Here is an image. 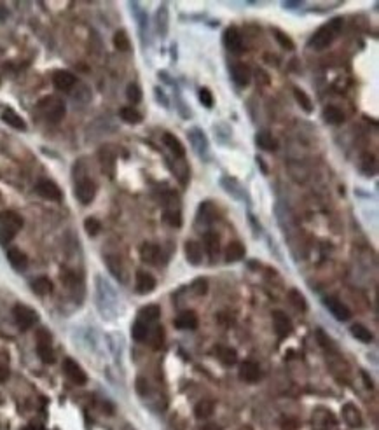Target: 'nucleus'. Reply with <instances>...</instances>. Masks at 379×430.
<instances>
[{"label": "nucleus", "instance_id": "nucleus-7", "mask_svg": "<svg viewBox=\"0 0 379 430\" xmlns=\"http://www.w3.org/2000/svg\"><path fill=\"white\" fill-rule=\"evenodd\" d=\"M325 306H327V310L330 311L339 322H348L350 318H352V310H350L344 303L336 299V297H327V299H325Z\"/></svg>", "mask_w": 379, "mask_h": 430}, {"label": "nucleus", "instance_id": "nucleus-3", "mask_svg": "<svg viewBox=\"0 0 379 430\" xmlns=\"http://www.w3.org/2000/svg\"><path fill=\"white\" fill-rule=\"evenodd\" d=\"M38 109L42 110L44 117L51 123H60L65 117V104L60 98H46L38 104Z\"/></svg>", "mask_w": 379, "mask_h": 430}, {"label": "nucleus", "instance_id": "nucleus-57", "mask_svg": "<svg viewBox=\"0 0 379 430\" xmlns=\"http://www.w3.org/2000/svg\"><path fill=\"white\" fill-rule=\"evenodd\" d=\"M204 430H220L217 427V425H206V427H204Z\"/></svg>", "mask_w": 379, "mask_h": 430}, {"label": "nucleus", "instance_id": "nucleus-54", "mask_svg": "<svg viewBox=\"0 0 379 430\" xmlns=\"http://www.w3.org/2000/svg\"><path fill=\"white\" fill-rule=\"evenodd\" d=\"M7 7L4 6V4H0V21H6V18H7Z\"/></svg>", "mask_w": 379, "mask_h": 430}, {"label": "nucleus", "instance_id": "nucleus-21", "mask_svg": "<svg viewBox=\"0 0 379 430\" xmlns=\"http://www.w3.org/2000/svg\"><path fill=\"white\" fill-rule=\"evenodd\" d=\"M342 418H344L346 423L353 428L362 425V414H360V411L356 409V406H353V404H344V406H342Z\"/></svg>", "mask_w": 379, "mask_h": 430}, {"label": "nucleus", "instance_id": "nucleus-56", "mask_svg": "<svg viewBox=\"0 0 379 430\" xmlns=\"http://www.w3.org/2000/svg\"><path fill=\"white\" fill-rule=\"evenodd\" d=\"M257 163H258V165H260V170H262V173H268V166L264 165V161H262L260 158H257Z\"/></svg>", "mask_w": 379, "mask_h": 430}, {"label": "nucleus", "instance_id": "nucleus-25", "mask_svg": "<svg viewBox=\"0 0 379 430\" xmlns=\"http://www.w3.org/2000/svg\"><path fill=\"white\" fill-rule=\"evenodd\" d=\"M243 257H245V247L240 241H232V243L228 245V248H226V261L236 262L242 261Z\"/></svg>", "mask_w": 379, "mask_h": 430}, {"label": "nucleus", "instance_id": "nucleus-17", "mask_svg": "<svg viewBox=\"0 0 379 430\" xmlns=\"http://www.w3.org/2000/svg\"><path fill=\"white\" fill-rule=\"evenodd\" d=\"M156 289V278L150 273L138 271L136 273V290L138 294H148Z\"/></svg>", "mask_w": 379, "mask_h": 430}, {"label": "nucleus", "instance_id": "nucleus-58", "mask_svg": "<svg viewBox=\"0 0 379 430\" xmlns=\"http://www.w3.org/2000/svg\"><path fill=\"white\" fill-rule=\"evenodd\" d=\"M26 430H46V428H42V427H28Z\"/></svg>", "mask_w": 379, "mask_h": 430}, {"label": "nucleus", "instance_id": "nucleus-2", "mask_svg": "<svg viewBox=\"0 0 379 430\" xmlns=\"http://www.w3.org/2000/svg\"><path fill=\"white\" fill-rule=\"evenodd\" d=\"M21 227H23V219L20 214L12 210L0 212V241L2 243H9Z\"/></svg>", "mask_w": 379, "mask_h": 430}, {"label": "nucleus", "instance_id": "nucleus-39", "mask_svg": "<svg viewBox=\"0 0 379 430\" xmlns=\"http://www.w3.org/2000/svg\"><path fill=\"white\" fill-rule=\"evenodd\" d=\"M294 95H296L297 104L300 105V109H304L306 112L313 110V104H311V98L306 95V91H302L300 88H294Z\"/></svg>", "mask_w": 379, "mask_h": 430}, {"label": "nucleus", "instance_id": "nucleus-38", "mask_svg": "<svg viewBox=\"0 0 379 430\" xmlns=\"http://www.w3.org/2000/svg\"><path fill=\"white\" fill-rule=\"evenodd\" d=\"M288 301L297 311H306V297L299 292V290H290L288 292Z\"/></svg>", "mask_w": 379, "mask_h": 430}, {"label": "nucleus", "instance_id": "nucleus-12", "mask_svg": "<svg viewBox=\"0 0 379 430\" xmlns=\"http://www.w3.org/2000/svg\"><path fill=\"white\" fill-rule=\"evenodd\" d=\"M232 79L238 86H248L250 84V79H252V70L246 63H236L232 65Z\"/></svg>", "mask_w": 379, "mask_h": 430}, {"label": "nucleus", "instance_id": "nucleus-19", "mask_svg": "<svg viewBox=\"0 0 379 430\" xmlns=\"http://www.w3.org/2000/svg\"><path fill=\"white\" fill-rule=\"evenodd\" d=\"M7 259H9L10 266H12L14 269H18V271H23L28 266L26 254H24L23 250H20V248H9V250H7Z\"/></svg>", "mask_w": 379, "mask_h": 430}, {"label": "nucleus", "instance_id": "nucleus-16", "mask_svg": "<svg viewBox=\"0 0 379 430\" xmlns=\"http://www.w3.org/2000/svg\"><path fill=\"white\" fill-rule=\"evenodd\" d=\"M98 158H100L102 170H104V173H107L108 177H114V170H116V156H114V152H112L108 147H102V151L98 152Z\"/></svg>", "mask_w": 379, "mask_h": 430}, {"label": "nucleus", "instance_id": "nucleus-15", "mask_svg": "<svg viewBox=\"0 0 379 430\" xmlns=\"http://www.w3.org/2000/svg\"><path fill=\"white\" fill-rule=\"evenodd\" d=\"M140 259L147 264H158L161 261V248L158 245L144 243L140 248Z\"/></svg>", "mask_w": 379, "mask_h": 430}, {"label": "nucleus", "instance_id": "nucleus-27", "mask_svg": "<svg viewBox=\"0 0 379 430\" xmlns=\"http://www.w3.org/2000/svg\"><path fill=\"white\" fill-rule=\"evenodd\" d=\"M156 25H158L159 35L166 37V34H168V6L166 4L159 6L158 14H156Z\"/></svg>", "mask_w": 379, "mask_h": 430}, {"label": "nucleus", "instance_id": "nucleus-8", "mask_svg": "<svg viewBox=\"0 0 379 430\" xmlns=\"http://www.w3.org/2000/svg\"><path fill=\"white\" fill-rule=\"evenodd\" d=\"M35 191L38 193V196L46 198V200H49V201L62 200V189H60L52 180H40V182L35 186Z\"/></svg>", "mask_w": 379, "mask_h": 430}, {"label": "nucleus", "instance_id": "nucleus-6", "mask_svg": "<svg viewBox=\"0 0 379 430\" xmlns=\"http://www.w3.org/2000/svg\"><path fill=\"white\" fill-rule=\"evenodd\" d=\"M63 371H65V374L68 376L70 381H74L76 385H86L88 376H86V372H84V369L80 367L76 360H72V358H65V362H63Z\"/></svg>", "mask_w": 379, "mask_h": 430}, {"label": "nucleus", "instance_id": "nucleus-31", "mask_svg": "<svg viewBox=\"0 0 379 430\" xmlns=\"http://www.w3.org/2000/svg\"><path fill=\"white\" fill-rule=\"evenodd\" d=\"M215 411V404L212 402V400H201V402L196 404V407H194V414H196V418H210L212 414H214Z\"/></svg>", "mask_w": 379, "mask_h": 430}, {"label": "nucleus", "instance_id": "nucleus-41", "mask_svg": "<svg viewBox=\"0 0 379 430\" xmlns=\"http://www.w3.org/2000/svg\"><path fill=\"white\" fill-rule=\"evenodd\" d=\"M204 245H206L210 257H215V255L218 254V236L215 233L204 234Z\"/></svg>", "mask_w": 379, "mask_h": 430}, {"label": "nucleus", "instance_id": "nucleus-42", "mask_svg": "<svg viewBox=\"0 0 379 430\" xmlns=\"http://www.w3.org/2000/svg\"><path fill=\"white\" fill-rule=\"evenodd\" d=\"M272 35L276 37V42H278L280 46H282L283 49H288V51H292L294 49V42L292 39L288 37V35L285 34V32L278 30V28H272Z\"/></svg>", "mask_w": 379, "mask_h": 430}, {"label": "nucleus", "instance_id": "nucleus-44", "mask_svg": "<svg viewBox=\"0 0 379 430\" xmlns=\"http://www.w3.org/2000/svg\"><path fill=\"white\" fill-rule=\"evenodd\" d=\"M84 229H86V233L90 234V236H96L102 231L100 220H96L94 217H88V219L84 220Z\"/></svg>", "mask_w": 379, "mask_h": 430}, {"label": "nucleus", "instance_id": "nucleus-43", "mask_svg": "<svg viewBox=\"0 0 379 430\" xmlns=\"http://www.w3.org/2000/svg\"><path fill=\"white\" fill-rule=\"evenodd\" d=\"M126 98L133 105L140 104V102H142V90H140V86H138V84H130V86L126 88Z\"/></svg>", "mask_w": 379, "mask_h": 430}, {"label": "nucleus", "instance_id": "nucleus-33", "mask_svg": "<svg viewBox=\"0 0 379 430\" xmlns=\"http://www.w3.org/2000/svg\"><path fill=\"white\" fill-rule=\"evenodd\" d=\"M131 337H133L134 341H138V343H142V341H145L148 337V327L147 323L136 320L133 323V327H131Z\"/></svg>", "mask_w": 379, "mask_h": 430}, {"label": "nucleus", "instance_id": "nucleus-40", "mask_svg": "<svg viewBox=\"0 0 379 430\" xmlns=\"http://www.w3.org/2000/svg\"><path fill=\"white\" fill-rule=\"evenodd\" d=\"M164 220L172 227H180L182 226V215H180L178 208H166L164 210Z\"/></svg>", "mask_w": 379, "mask_h": 430}, {"label": "nucleus", "instance_id": "nucleus-55", "mask_svg": "<svg viewBox=\"0 0 379 430\" xmlns=\"http://www.w3.org/2000/svg\"><path fill=\"white\" fill-rule=\"evenodd\" d=\"M362 378H364V381H366L367 388H372V379H369V376H367L366 372H362Z\"/></svg>", "mask_w": 379, "mask_h": 430}, {"label": "nucleus", "instance_id": "nucleus-22", "mask_svg": "<svg viewBox=\"0 0 379 430\" xmlns=\"http://www.w3.org/2000/svg\"><path fill=\"white\" fill-rule=\"evenodd\" d=\"M0 117H2L4 123H7L10 128H14V130H20V131L26 130V123H24V119L21 116H18L12 109H6L2 114H0Z\"/></svg>", "mask_w": 379, "mask_h": 430}, {"label": "nucleus", "instance_id": "nucleus-50", "mask_svg": "<svg viewBox=\"0 0 379 430\" xmlns=\"http://www.w3.org/2000/svg\"><path fill=\"white\" fill-rule=\"evenodd\" d=\"M316 337H318V343H320L322 346L325 348V350H334V343H332V339L324 332V330H318Z\"/></svg>", "mask_w": 379, "mask_h": 430}, {"label": "nucleus", "instance_id": "nucleus-29", "mask_svg": "<svg viewBox=\"0 0 379 430\" xmlns=\"http://www.w3.org/2000/svg\"><path fill=\"white\" fill-rule=\"evenodd\" d=\"M32 289H34V292L37 294V296H48L52 290V283H51V280L46 278V276H38V278H35L34 282H32Z\"/></svg>", "mask_w": 379, "mask_h": 430}, {"label": "nucleus", "instance_id": "nucleus-46", "mask_svg": "<svg viewBox=\"0 0 379 430\" xmlns=\"http://www.w3.org/2000/svg\"><path fill=\"white\" fill-rule=\"evenodd\" d=\"M107 266L112 273L116 275V278H121L122 280V268H121V261L114 255H108L107 257Z\"/></svg>", "mask_w": 379, "mask_h": 430}, {"label": "nucleus", "instance_id": "nucleus-26", "mask_svg": "<svg viewBox=\"0 0 379 430\" xmlns=\"http://www.w3.org/2000/svg\"><path fill=\"white\" fill-rule=\"evenodd\" d=\"M159 317H161V310H159V306H156V304H148V306L142 308V310L138 311V320L144 323H152L158 320Z\"/></svg>", "mask_w": 379, "mask_h": 430}, {"label": "nucleus", "instance_id": "nucleus-28", "mask_svg": "<svg viewBox=\"0 0 379 430\" xmlns=\"http://www.w3.org/2000/svg\"><path fill=\"white\" fill-rule=\"evenodd\" d=\"M215 355H217L222 360V364H226V365H232L238 360V353H236V350H232L231 346H217L215 348Z\"/></svg>", "mask_w": 379, "mask_h": 430}, {"label": "nucleus", "instance_id": "nucleus-4", "mask_svg": "<svg viewBox=\"0 0 379 430\" xmlns=\"http://www.w3.org/2000/svg\"><path fill=\"white\" fill-rule=\"evenodd\" d=\"M12 317H14V322L16 325L20 327L21 330H28L30 327L35 325V322L38 320V315L35 310L32 308L24 306V304H16L12 308Z\"/></svg>", "mask_w": 379, "mask_h": 430}, {"label": "nucleus", "instance_id": "nucleus-34", "mask_svg": "<svg viewBox=\"0 0 379 430\" xmlns=\"http://www.w3.org/2000/svg\"><path fill=\"white\" fill-rule=\"evenodd\" d=\"M37 355L46 364H52L54 362V351H52L51 343H37Z\"/></svg>", "mask_w": 379, "mask_h": 430}, {"label": "nucleus", "instance_id": "nucleus-1", "mask_svg": "<svg viewBox=\"0 0 379 430\" xmlns=\"http://www.w3.org/2000/svg\"><path fill=\"white\" fill-rule=\"evenodd\" d=\"M342 27V20L341 18H334V20L330 21V23H327L325 27L318 28L316 34L311 37L310 41V48H314L318 49V51H322V49H327L328 46L334 42L336 35L339 34V30H341Z\"/></svg>", "mask_w": 379, "mask_h": 430}, {"label": "nucleus", "instance_id": "nucleus-36", "mask_svg": "<svg viewBox=\"0 0 379 430\" xmlns=\"http://www.w3.org/2000/svg\"><path fill=\"white\" fill-rule=\"evenodd\" d=\"M119 116H121L122 121H126L130 124H138L142 121V114L133 107H122L119 110Z\"/></svg>", "mask_w": 379, "mask_h": 430}, {"label": "nucleus", "instance_id": "nucleus-45", "mask_svg": "<svg viewBox=\"0 0 379 430\" xmlns=\"http://www.w3.org/2000/svg\"><path fill=\"white\" fill-rule=\"evenodd\" d=\"M150 336H152V348H154V350H159V348L162 346V343H164V329H162L161 325H158L152 330Z\"/></svg>", "mask_w": 379, "mask_h": 430}, {"label": "nucleus", "instance_id": "nucleus-51", "mask_svg": "<svg viewBox=\"0 0 379 430\" xmlns=\"http://www.w3.org/2000/svg\"><path fill=\"white\" fill-rule=\"evenodd\" d=\"M136 392L140 393V395H147L148 393V383L145 378H138L136 379Z\"/></svg>", "mask_w": 379, "mask_h": 430}, {"label": "nucleus", "instance_id": "nucleus-35", "mask_svg": "<svg viewBox=\"0 0 379 430\" xmlns=\"http://www.w3.org/2000/svg\"><path fill=\"white\" fill-rule=\"evenodd\" d=\"M360 170H362L366 175H376L378 166H376V158L372 154H364L362 161H360Z\"/></svg>", "mask_w": 379, "mask_h": 430}, {"label": "nucleus", "instance_id": "nucleus-48", "mask_svg": "<svg viewBox=\"0 0 379 430\" xmlns=\"http://www.w3.org/2000/svg\"><path fill=\"white\" fill-rule=\"evenodd\" d=\"M192 290L196 296H204L208 290V282L204 278H198L196 282L192 283Z\"/></svg>", "mask_w": 379, "mask_h": 430}, {"label": "nucleus", "instance_id": "nucleus-47", "mask_svg": "<svg viewBox=\"0 0 379 430\" xmlns=\"http://www.w3.org/2000/svg\"><path fill=\"white\" fill-rule=\"evenodd\" d=\"M200 102L206 109L214 107V95H212V91L208 90V88H201V90H200Z\"/></svg>", "mask_w": 379, "mask_h": 430}, {"label": "nucleus", "instance_id": "nucleus-10", "mask_svg": "<svg viewBox=\"0 0 379 430\" xmlns=\"http://www.w3.org/2000/svg\"><path fill=\"white\" fill-rule=\"evenodd\" d=\"M76 76L70 72H66V70H58V72L52 74V84H54L56 90L60 91H68L74 88V84H76Z\"/></svg>", "mask_w": 379, "mask_h": 430}, {"label": "nucleus", "instance_id": "nucleus-14", "mask_svg": "<svg viewBox=\"0 0 379 430\" xmlns=\"http://www.w3.org/2000/svg\"><path fill=\"white\" fill-rule=\"evenodd\" d=\"M187 137H189V140H190V144H192L194 151H196L200 156H203L204 152L208 151V140H206V137H204V133L201 130L192 128V130L187 133Z\"/></svg>", "mask_w": 379, "mask_h": 430}, {"label": "nucleus", "instance_id": "nucleus-20", "mask_svg": "<svg viewBox=\"0 0 379 430\" xmlns=\"http://www.w3.org/2000/svg\"><path fill=\"white\" fill-rule=\"evenodd\" d=\"M162 144L168 147V151L172 152L175 158H180L182 159L184 156H186V149H184L182 142L178 140L176 137H173L172 133H164L162 135Z\"/></svg>", "mask_w": 379, "mask_h": 430}, {"label": "nucleus", "instance_id": "nucleus-49", "mask_svg": "<svg viewBox=\"0 0 379 430\" xmlns=\"http://www.w3.org/2000/svg\"><path fill=\"white\" fill-rule=\"evenodd\" d=\"M200 215H203L204 222H212V219H214V215H215L214 207H212L210 203H203L200 208Z\"/></svg>", "mask_w": 379, "mask_h": 430}, {"label": "nucleus", "instance_id": "nucleus-18", "mask_svg": "<svg viewBox=\"0 0 379 430\" xmlns=\"http://www.w3.org/2000/svg\"><path fill=\"white\" fill-rule=\"evenodd\" d=\"M186 257L192 266H200L203 261V247L198 241H187L186 243Z\"/></svg>", "mask_w": 379, "mask_h": 430}, {"label": "nucleus", "instance_id": "nucleus-30", "mask_svg": "<svg viewBox=\"0 0 379 430\" xmlns=\"http://www.w3.org/2000/svg\"><path fill=\"white\" fill-rule=\"evenodd\" d=\"M324 119H325V123H328V124H342L344 123V114L338 107L328 105V107H325L324 110Z\"/></svg>", "mask_w": 379, "mask_h": 430}, {"label": "nucleus", "instance_id": "nucleus-13", "mask_svg": "<svg viewBox=\"0 0 379 430\" xmlns=\"http://www.w3.org/2000/svg\"><path fill=\"white\" fill-rule=\"evenodd\" d=\"M272 325H274L276 332L280 334V337L288 336V332L292 330V323H290L286 313H283V311H280V310L272 311Z\"/></svg>", "mask_w": 379, "mask_h": 430}, {"label": "nucleus", "instance_id": "nucleus-11", "mask_svg": "<svg viewBox=\"0 0 379 430\" xmlns=\"http://www.w3.org/2000/svg\"><path fill=\"white\" fill-rule=\"evenodd\" d=\"M240 378L246 383H255L260 378V367L254 360H245L240 365Z\"/></svg>", "mask_w": 379, "mask_h": 430}, {"label": "nucleus", "instance_id": "nucleus-32", "mask_svg": "<svg viewBox=\"0 0 379 430\" xmlns=\"http://www.w3.org/2000/svg\"><path fill=\"white\" fill-rule=\"evenodd\" d=\"M352 334H353V337H356V339L362 341V343H372V339H374L372 332H370L366 325H362V323H355V325L352 327Z\"/></svg>", "mask_w": 379, "mask_h": 430}, {"label": "nucleus", "instance_id": "nucleus-9", "mask_svg": "<svg viewBox=\"0 0 379 430\" xmlns=\"http://www.w3.org/2000/svg\"><path fill=\"white\" fill-rule=\"evenodd\" d=\"M222 41H224V46L229 49V51L242 53V49H243V37H242V34H240L238 28H234V27L228 28V30L224 32V35H222Z\"/></svg>", "mask_w": 379, "mask_h": 430}, {"label": "nucleus", "instance_id": "nucleus-23", "mask_svg": "<svg viewBox=\"0 0 379 430\" xmlns=\"http://www.w3.org/2000/svg\"><path fill=\"white\" fill-rule=\"evenodd\" d=\"M175 327L184 330H192L198 327V317L194 311H184L175 318Z\"/></svg>", "mask_w": 379, "mask_h": 430}, {"label": "nucleus", "instance_id": "nucleus-24", "mask_svg": "<svg viewBox=\"0 0 379 430\" xmlns=\"http://www.w3.org/2000/svg\"><path fill=\"white\" fill-rule=\"evenodd\" d=\"M255 144H257L262 151H268V152H272L278 149V142H276V138L272 137L269 131H260V133H257Z\"/></svg>", "mask_w": 379, "mask_h": 430}, {"label": "nucleus", "instance_id": "nucleus-37", "mask_svg": "<svg viewBox=\"0 0 379 430\" xmlns=\"http://www.w3.org/2000/svg\"><path fill=\"white\" fill-rule=\"evenodd\" d=\"M114 46L116 49H119V51H130L131 49V42H130V37H128V34L124 30H119L114 34Z\"/></svg>", "mask_w": 379, "mask_h": 430}, {"label": "nucleus", "instance_id": "nucleus-52", "mask_svg": "<svg viewBox=\"0 0 379 430\" xmlns=\"http://www.w3.org/2000/svg\"><path fill=\"white\" fill-rule=\"evenodd\" d=\"M37 343H51V334L46 329H40L37 332Z\"/></svg>", "mask_w": 379, "mask_h": 430}, {"label": "nucleus", "instance_id": "nucleus-53", "mask_svg": "<svg viewBox=\"0 0 379 430\" xmlns=\"http://www.w3.org/2000/svg\"><path fill=\"white\" fill-rule=\"evenodd\" d=\"M7 378H9V369L0 365V383L7 381Z\"/></svg>", "mask_w": 379, "mask_h": 430}, {"label": "nucleus", "instance_id": "nucleus-5", "mask_svg": "<svg viewBox=\"0 0 379 430\" xmlns=\"http://www.w3.org/2000/svg\"><path fill=\"white\" fill-rule=\"evenodd\" d=\"M96 196V184L91 179H80L76 184V198L82 205H90Z\"/></svg>", "mask_w": 379, "mask_h": 430}]
</instances>
